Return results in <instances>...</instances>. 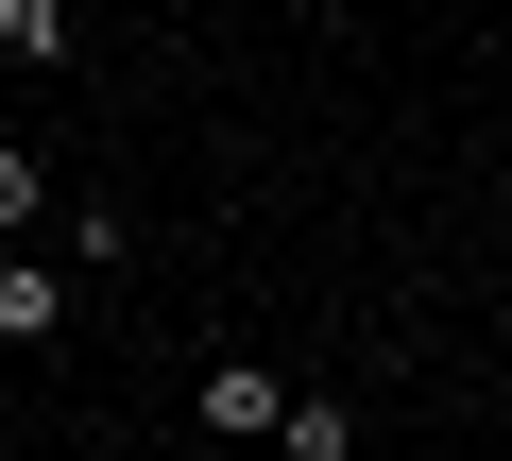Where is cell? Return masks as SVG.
Returning <instances> with one entry per match:
<instances>
[{"instance_id":"4","label":"cell","mask_w":512,"mask_h":461,"mask_svg":"<svg viewBox=\"0 0 512 461\" xmlns=\"http://www.w3.org/2000/svg\"><path fill=\"white\" fill-rule=\"evenodd\" d=\"M35 205H52V154H35V137H0V240H35Z\"/></svg>"},{"instance_id":"1","label":"cell","mask_w":512,"mask_h":461,"mask_svg":"<svg viewBox=\"0 0 512 461\" xmlns=\"http://www.w3.org/2000/svg\"><path fill=\"white\" fill-rule=\"evenodd\" d=\"M205 427H222V444H256V427H291V393L256 376V359H205Z\"/></svg>"},{"instance_id":"2","label":"cell","mask_w":512,"mask_h":461,"mask_svg":"<svg viewBox=\"0 0 512 461\" xmlns=\"http://www.w3.org/2000/svg\"><path fill=\"white\" fill-rule=\"evenodd\" d=\"M69 325V274L52 257H0V342H52Z\"/></svg>"},{"instance_id":"3","label":"cell","mask_w":512,"mask_h":461,"mask_svg":"<svg viewBox=\"0 0 512 461\" xmlns=\"http://www.w3.org/2000/svg\"><path fill=\"white\" fill-rule=\"evenodd\" d=\"M69 257H86V274H120V257H137V205H120V188H86V205H69Z\"/></svg>"}]
</instances>
